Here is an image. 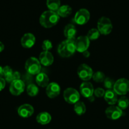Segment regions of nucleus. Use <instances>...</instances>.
Here are the masks:
<instances>
[{
  "label": "nucleus",
  "instance_id": "b1692460",
  "mask_svg": "<svg viewBox=\"0 0 129 129\" xmlns=\"http://www.w3.org/2000/svg\"><path fill=\"white\" fill-rule=\"evenodd\" d=\"M74 111L78 115H82L86 111V106L85 104L82 101H77L74 104Z\"/></svg>",
  "mask_w": 129,
  "mask_h": 129
},
{
  "label": "nucleus",
  "instance_id": "4468645a",
  "mask_svg": "<svg viewBox=\"0 0 129 129\" xmlns=\"http://www.w3.org/2000/svg\"><path fill=\"white\" fill-rule=\"evenodd\" d=\"M39 60L41 65L44 67L50 66L54 61V57L50 51H43L39 55Z\"/></svg>",
  "mask_w": 129,
  "mask_h": 129
},
{
  "label": "nucleus",
  "instance_id": "cd10ccee",
  "mask_svg": "<svg viewBox=\"0 0 129 129\" xmlns=\"http://www.w3.org/2000/svg\"><path fill=\"white\" fill-rule=\"evenodd\" d=\"M92 78L94 82L100 83V82H103L105 78H106V77H105V74H104L103 72L100 71H98L96 72L93 74L92 77Z\"/></svg>",
  "mask_w": 129,
  "mask_h": 129
},
{
  "label": "nucleus",
  "instance_id": "2eb2a0df",
  "mask_svg": "<svg viewBox=\"0 0 129 129\" xmlns=\"http://www.w3.org/2000/svg\"><path fill=\"white\" fill-rule=\"evenodd\" d=\"M34 112V109L29 104H23L18 108V114L22 118L30 117Z\"/></svg>",
  "mask_w": 129,
  "mask_h": 129
},
{
  "label": "nucleus",
  "instance_id": "9d476101",
  "mask_svg": "<svg viewBox=\"0 0 129 129\" xmlns=\"http://www.w3.org/2000/svg\"><path fill=\"white\" fill-rule=\"evenodd\" d=\"M105 114L108 118L112 120H116L120 118L123 115V110L118 106L111 105L105 110Z\"/></svg>",
  "mask_w": 129,
  "mask_h": 129
},
{
  "label": "nucleus",
  "instance_id": "f257e3e1",
  "mask_svg": "<svg viewBox=\"0 0 129 129\" xmlns=\"http://www.w3.org/2000/svg\"><path fill=\"white\" fill-rule=\"evenodd\" d=\"M59 20L57 12L47 10L43 12L39 18V23L44 28H51L55 26Z\"/></svg>",
  "mask_w": 129,
  "mask_h": 129
},
{
  "label": "nucleus",
  "instance_id": "f704fd0d",
  "mask_svg": "<svg viewBox=\"0 0 129 129\" xmlns=\"http://www.w3.org/2000/svg\"><path fill=\"white\" fill-rule=\"evenodd\" d=\"M5 49V46L2 42L0 41V53L3 51Z\"/></svg>",
  "mask_w": 129,
  "mask_h": 129
},
{
  "label": "nucleus",
  "instance_id": "9b49d317",
  "mask_svg": "<svg viewBox=\"0 0 129 129\" xmlns=\"http://www.w3.org/2000/svg\"><path fill=\"white\" fill-rule=\"evenodd\" d=\"M25 84L22 80H15L10 83V92L13 95H19L24 91Z\"/></svg>",
  "mask_w": 129,
  "mask_h": 129
},
{
  "label": "nucleus",
  "instance_id": "2f4dec72",
  "mask_svg": "<svg viewBox=\"0 0 129 129\" xmlns=\"http://www.w3.org/2000/svg\"><path fill=\"white\" fill-rule=\"evenodd\" d=\"M6 85V81L3 77H0V91H2Z\"/></svg>",
  "mask_w": 129,
  "mask_h": 129
},
{
  "label": "nucleus",
  "instance_id": "c9c22d12",
  "mask_svg": "<svg viewBox=\"0 0 129 129\" xmlns=\"http://www.w3.org/2000/svg\"><path fill=\"white\" fill-rule=\"evenodd\" d=\"M3 77V68L0 66V77Z\"/></svg>",
  "mask_w": 129,
  "mask_h": 129
},
{
  "label": "nucleus",
  "instance_id": "7c9ffc66",
  "mask_svg": "<svg viewBox=\"0 0 129 129\" xmlns=\"http://www.w3.org/2000/svg\"><path fill=\"white\" fill-rule=\"evenodd\" d=\"M105 94V90L103 88L98 87L97 89H94V95L97 98H102L104 97Z\"/></svg>",
  "mask_w": 129,
  "mask_h": 129
},
{
  "label": "nucleus",
  "instance_id": "412c9836",
  "mask_svg": "<svg viewBox=\"0 0 129 129\" xmlns=\"http://www.w3.org/2000/svg\"><path fill=\"white\" fill-rule=\"evenodd\" d=\"M57 13L61 17H67L72 13V8L67 5L61 6L57 11Z\"/></svg>",
  "mask_w": 129,
  "mask_h": 129
},
{
  "label": "nucleus",
  "instance_id": "a211bd4d",
  "mask_svg": "<svg viewBox=\"0 0 129 129\" xmlns=\"http://www.w3.org/2000/svg\"><path fill=\"white\" fill-rule=\"evenodd\" d=\"M64 36L67 39H75L77 34V29L73 24H68L65 26L63 30Z\"/></svg>",
  "mask_w": 129,
  "mask_h": 129
},
{
  "label": "nucleus",
  "instance_id": "f03ea898",
  "mask_svg": "<svg viewBox=\"0 0 129 129\" xmlns=\"http://www.w3.org/2000/svg\"><path fill=\"white\" fill-rule=\"evenodd\" d=\"M75 40L67 39L62 41L58 47V53L59 56L63 58H69L76 51L75 46Z\"/></svg>",
  "mask_w": 129,
  "mask_h": 129
},
{
  "label": "nucleus",
  "instance_id": "39448f33",
  "mask_svg": "<svg viewBox=\"0 0 129 129\" xmlns=\"http://www.w3.org/2000/svg\"><path fill=\"white\" fill-rule=\"evenodd\" d=\"M113 89L118 95H125L129 92V80L125 78L119 79L115 82Z\"/></svg>",
  "mask_w": 129,
  "mask_h": 129
},
{
  "label": "nucleus",
  "instance_id": "6e6552de",
  "mask_svg": "<svg viewBox=\"0 0 129 129\" xmlns=\"http://www.w3.org/2000/svg\"><path fill=\"white\" fill-rule=\"evenodd\" d=\"M90 15L89 11L85 8H82L76 12L74 17V22L78 25H83L89 22Z\"/></svg>",
  "mask_w": 129,
  "mask_h": 129
},
{
  "label": "nucleus",
  "instance_id": "aec40b11",
  "mask_svg": "<svg viewBox=\"0 0 129 129\" xmlns=\"http://www.w3.org/2000/svg\"><path fill=\"white\" fill-rule=\"evenodd\" d=\"M36 120L41 125H47L51 121V116L49 113L44 111L37 115Z\"/></svg>",
  "mask_w": 129,
  "mask_h": 129
},
{
  "label": "nucleus",
  "instance_id": "0eeeda50",
  "mask_svg": "<svg viewBox=\"0 0 129 129\" xmlns=\"http://www.w3.org/2000/svg\"><path fill=\"white\" fill-rule=\"evenodd\" d=\"M93 74L92 69L87 64H82L78 67L77 75L83 81H89L92 77Z\"/></svg>",
  "mask_w": 129,
  "mask_h": 129
},
{
  "label": "nucleus",
  "instance_id": "20e7f679",
  "mask_svg": "<svg viewBox=\"0 0 129 129\" xmlns=\"http://www.w3.org/2000/svg\"><path fill=\"white\" fill-rule=\"evenodd\" d=\"M98 29L100 34L103 35H108L113 29V25L110 18L106 17H102L98 22Z\"/></svg>",
  "mask_w": 129,
  "mask_h": 129
},
{
  "label": "nucleus",
  "instance_id": "bb28decb",
  "mask_svg": "<svg viewBox=\"0 0 129 129\" xmlns=\"http://www.w3.org/2000/svg\"><path fill=\"white\" fill-rule=\"evenodd\" d=\"M118 106L120 108L121 110H124L127 108L129 106V100L127 97L126 96H121L117 101Z\"/></svg>",
  "mask_w": 129,
  "mask_h": 129
},
{
  "label": "nucleus",
  "instance_id": "7ed1b4c3",
  "mask_svg": "<svg viewBox=\"0 0 129 129\" xmlns=\"http://www.w3.org/2000/svg\"><path fill=\"white\" fill-rule=\"evenodd\" d=\"M25 68L28 74L30 75H38L41 70V64L38 58L30 57L26 61Z\"/></svg>",
  "mask_w": 129,
  "mask_h": 129
},
{
  "label": "nucleus",
  "instance_id": "c756f323",
  "mask_svg": "<svg viewBox=\"0 0 129 129\" xmlns=\"http://www.w3.org/2000/svg\"><path fill=\"white\" fill-rule=\"evenodd\" d=\"M53 48V44L49 40H44L42 44V49L44 51H49Z\"/></svg>",
  "mask_w": 129,
  "mask_h": 129
},
{
  "label": "nucleus",
  "instance_id": "f8f14e48",
  "mask_svg": "<svg viewBox=\"0 0 129 129\" xmlns=\"http://www.w3.org/2000/svg\"><path fill=\"white\" fill-rule=\"evenodd\" d=\"M61 91L60 86L56 82L49 83L46 87V92L47 95L49 98H54L59 95Z\"/></svg>",
  "mask_w": 129,
  "mask_h": 129
},
{
  "label": "nucleus",
  "instance_id": "473e14b6",
  "mask_svg": "<svg viewBox=\"0 0 129 129\" xmlns=\"http://www.w3.org/2000/svg\"><path fill=\"white\" fill-rule=\"evenodd\" d=\"M13 80H18L20 79V74L18 72L15 71L13 72Z\"/></svg>",
  "mask_w": 129,
  "mask_h": 129
},
{
  "label": "nucleus",
  "instance_id": "4be33fe9",
  "mask_svg": "<svg viewBox=\"0 0 129 129\" xmlns=\"http://www.w3.org/2000/svg\"><path fill=\"white\" fill-rule=\"evenodd\" d=\"M13 72L12 68L9 66H5L3 67V77L6 82L11 83L13 81Z\"/></svg>",
  "mask_w": 129,
  "mask_h": 129
},
{
  "label": "nucleus",
  "instance_id": "1a4fd4ad",
  "mask_svg": "<svg viewBox=\"0 0 129 129\" xmlns=\"http://www.w3.org/2000/svg\"><path fill=\"white\" fill-rule=\"evenodd\" d=\"M75 46L76 51L80 53H83L89 48L90 46V40L86 36H81L75 39Z\"/></svg>",
  "mask_w": 129,
  "mask_h": 129
},
{
  "label": "nucleus",
  "instance_id": "a878e982",
  "mask_svg": "<svg viewBox=\"0 0 129 129\" xmlns=\"http://www.w3.org/2000/svg\"><path fill=\"white\" fill-rule=\"evenodd\" d=\"M39 88L36 85L34 84H30L27 86V92L28 95L31 97L36 96L39 93Z\"/></svg>",
  "mask_w": 129,
  "mask_h": 129
},
{
  "label": "nucleus",
  "instance_id": "ddd939ff",
  "mask_svg": "<svg viewBox=\"0 0 129 129\" xmlns=\"http://www.w3.org/2000/svg\"><path fill=\"white\" fill-rule=\"evenodd\" d=\"M94 89L92 84L88 81L84 82L80 86V94L86 98H89L94 95Z\"/></svg>",
  "mask_w": 129,
  "mask_h": 129
},
{
  "label": "nucleus",
  "instance_id": "f3484780",
  "mask_svg": "<svg viewBox=\"0 0 129 129\" xmlns=\"http://www.w3.org/2000/svg\"><path fill=\"white\" fill-rule=\"evenodd\" d=\"M104 98L108 104L110 105H115L118 101V94L113 89H108L105 91Z\"/></svg>",
  "mask_w": 129,
  "mask_h": 129
},
{
  "label": "nucleus",
  "instance_id": "5701e85b",
  "mask_svg": "<svg viewBox=\"0 0 129 129\" xmlns=\"http://www.w3.org/2000/svg\"><path fill=\"white\" fill-rule=\"evenodd\" d=\"M46 5L49 10L56 12L61 7L60 0H47Z\"/></svg>",
  "mask_w": 129,
  "mask_h": 129
},
{
  "label": "nucleus",
  "instance_id": "dca6fc26",
  "mask_svg": "<svg viewBox=\"0 0 129 129\" xmlns=\"http://www.w3.org/2000/svg\"><path fill=\"white\" fill-rule=\"evenodd\" d=\"M36 38L32 33H26L21 39V44L25 48H30L35 44Z\"/></svg>",
  "mask_w": 129,
  "mask_h": 129
},
{
  "label": "nucleus",
  "instance_id": "72a5a7b5",
  "mask_svg": "<svg viewBox=\"0 0 129 129\" xmlns=\"http://www.w3.org/2000/svg\"><path fill=\"white\" fill-rule=\"evenodd\" d=\"M83 56H84V57H85V58H88V57L90 56V53H89V51H88L87 50V51H85L84 52H83Z\"/></svg>",
  "mask_w": 129,
  "mask_h": 129
},
{
  "label": "nucleus",
  "instance_id": "423d86ee",
  "mask_svg": "<svg viewBox=\"0 0 129 129\" xmlns=\"http://www.w3.org/2000/svg\"><path fill=\"white\" fill-rule=\"evenodd\" d=\"M63 98L68 103L74 105L80 100V94L74 88L69 87L64 90L63 92Z\"/></svg>",
  "mask_w": 129,
  "mask_h": 129
},
{
  "label": "nucleus",
  "instance_id": "6ab92c4d",
  "mask_svg": "<svg viewBox=\"0 0 129 129\" xmlns=\"http://www.w3.org/2000/svg\"><path fill=\"white\" fill-rule=\"evenodd\" d=\"M36 82L39 86L42 87H46L47 85L49 84V79L46 74L40 72L36 75Z\"/></svg>",
  "mask_w": 129,
  "mask_h": 129
},
{
  "label": "nucleus",
  "instance_id": "393cba45",
  "mask_svg": "<svg viewBox=\"0 0 129 129\" xmlns=\"http://www.w3.org/2000/svg\"><path fill=\"white\" fill-rule=\"evenodd\" d=\"M100 32L98 28H92L89 30L86 36L90 41H95L100 38Z\"/></svg>",
  "mask_w": 129,
  "mask_h": 129
},
{
  "label": "nucleus",
  "instance_id": "c85d7f7f",
  "mask_svg": "<svg viewBox=\"0 0 129 129\" xmlns=\"http://www.w3.org/2000/svg\"><path fill=\"white\" fill-rule=\"evenodd\" d=\"M115 82L113 79L109 77H106L103 82L104 87L107 89H113Z\"/></svg>",
  "mask_w": 129,
  "mask_h": 129
}]
</instances>
